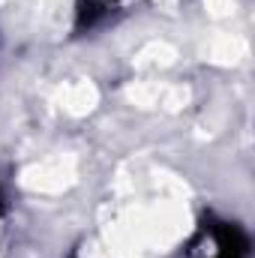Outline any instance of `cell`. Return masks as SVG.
Instances as JSON below:
<instances>
[{"label":"cell","mask_w":255,"mask_h":258,"mask_svg":"<svg viewBox=\"0 0 255 258\" xmlns=\"http://www.w3.org/2000/svg\"><path fill=\"white\" fill-rule=\"evenodd\" d=\"M108 12H111V3L108 0H81L78 3V30L96 27Z\"/></svg>","instance_id":"1"}]
</instances>
